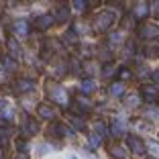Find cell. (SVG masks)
I'll return each mask as SVG.
<instances>
[{
  "mask_svg": "<svg viewBox=\"0 0 159 159\" xmlns=\"http://www.w3.org/2000/svg\"><path fill=\"white\" fill-rule=\"evenodd\" d=\"M114 20H116L114 12L104 10V12H100L98 16H96V20H94V31H108V29L114 25Z\"/></svg>",
  "mask_w": 159,
  "mask_h": 159,
  "instance_id": "6da1fadb",
  "label": "cell"
},
{
  "mask_svg": "<svg viewBox=\"0 0 159 159\" xmlns=\"http://www.w3.org/2000/svg\"><path fill=\"white\" fill-rule=\"evenodd\" d=\"M141 96H143V100H145L147 104H157L159 90L155 88L153 84H145V86H141Z\"/></svg>",
  "mask_w": 159,
  "mask_h": 159,
  "instance_id": "7a4b0ae2",
  "label": "cell"
},
{
  "mask_svg": "<svg viewBox=\"0 0 159 159\" xmlns=\"http://www.w3.org/2000/svg\"><path fill=\"white\" fill-rule=\"evenodd\" d=\"M126 145L131 147V151H133L135 155H139V157H143V155L147 153L145 143H143L139 137H135V135H129V137H126Z\"/></svg>",
  "mask_w": 159,
  "mask_h": 159,
  "instance_id": "3957f363",
  "label": "cell"
},
{
  "mask_svg": "<svg viewBox=\"0 0 159 159\" xmlns=\"http://www.w3.org/2000/svg\"><path fill=\"white\" fill-rule=\"evenodd\" d=\"M139 35L143 39H155V37H159V27L153 23H145L139 27Z\"/></svg>",
  "mask_w": 159,
  "mask_h": 159,
  "instance_id": "277c9868",
  "label": "cell"
},
{
  "mask_svg": "<svg viewBox=\"0 0 159 159\" xmlns=\"http://www.w3.org/2000/svg\"><path fill=\"white\" fill-rule=\"evenodd\" d=\"M12 31H14V35H16V37H29V33H31V25H29V20L20 19V20H16V23H14Z\"/></svg>",
  "mask_w": 159,
  "mask_h": 159,
  "instance_id": "5b68a950",
  "label": "cell"
},
{
  "mask_svg": "<svg viewBox=\"0 0 159 159\" xmlns=\"http://www.w3.org/2000/svg\"><path fill=\"white\" fill-rule=\"evenodd\" d=\"M53 23H55V16H53V14H41V16H37V19H35V27H37L39 31L49 29Z\"/></svg>",
  "mask_w": 159,
  "mask_h": 159,
  "instance_id": "8992f818",
  "label": "cell"
},
{
  "mask_svg": "<svg viewBox=\"0 0 159 159\" xmlns=\"http://www.w3.org/2000/svg\"><path fill=\"white\" fill-rule=\"evenodd\" d=\"M39 133V122L35 118H27L23 125V135L25 137H35Z\"/></svg>",
  "mask_w": 159,
  "mask_h": 159,
  "instance_id": "52a82bcc",
  "label": "cell"
},
{
  "mask_svg": "<svg viewBox=\"0 0 159 159\" xmlns=\"http://www.w3.org/2000/svg\"><path fill=\"white\" fill-rule=\"evenodd\" d=\"M37 112L41 114V118H45V120H51V118H55V108H53L51 104H47V102L39 104V106H37Z\"/></svg>",
  "mask_w": 159,
  "mask_h": 159,
  "instance_id": "ba28073f",
  "label": "cell"
},
{
  "mask_svg": "<svg viewBox=\"0 0 159 159\" xmlns=\"http://www.w3.org/2000/svg\"><path fill=\"white\" fill-rule=\"evenodd\" d=\"M149 14V4L147 2H139V4L135 6V10H133V16H135L137 20H143Z\"/></svg>",
  "mask_w": 159,
  "mask_h": 159,
  "instance_id": "9c48e42d",
  "label": "cell"
},
{
  "mask_svg": "<svg viewBox=\"0 0 159 159\" xmlns=\"http://www.w3.org/2000/svg\"><path fill=\"white\" fill-rule=\"evenodd\" d=\"M80 90H82V94H90L96 90V82H94L92 78H84L82 82H80Z\"/></svg>",
  "mask_w": 159,
  "mask_h": 159,
  "instance_id": "30bf717a",
  "label": "cell"
},
{
  "mask_svg": "<svg viewBox=\"0 0 159 159\" xmlns=\"http://www.w3.org/2000/svg\"><path fill=\"white\" fill-rule=\"evenodd\" d=\"M108 92H110V96H112V98H120L122 94H125V84H122V82H112Z\"/></svg>",
  "mask_w": 159,
  "mask_h": 159,
  "instance_id": "8fae6325",
  "label": "cell"
},
{
  "mask_svg": "<svg viewBox=\"0 0 159 159\" xmlns=\"http://www.w3.org/2000/svg\"><path fill=\"white\" fill-rule=\"evenodd\" d=\"M110 155H112L114 159H126V149L122 145H110Z\"/></svg>",
  "mask_w": 159,
  "mask_h": 159,
  "instance_id": "7c38bea8",
  "label": "cell"
},
{
  "mask_svg": "<svg viewBox=\"0 0 159 159\" xmlns=\"http://www.w3.org/2000/svg\"><path fill=\"white\" fill-rule=\"evenodd\" d=\"M51 96H53V100H55V102H59V104H67V102H70V100H67V96H66V92H63L61 88H53L51 90Z\"/></svg>",
  "mask_w": 159,
  "mask_h": 159,
  "instance_id": "4fadbf2b",
  "label": "cell"
},
{
  "mask_svg": "<svg viewBox=\"0 0 159 159\" xmlns=\"http://www.w3.org/2000/svg\"><path fill=\"white\" fill-rule=\"evenodd\" d=\"M35 88V84L33 82H31V80H19V82H16V90H19V92H31V90Z\"/></svg>",
  "mask_w": 159,
  "mask_h": 159,
  "instance_id": "5bb4252c",
  "label": "cell"
},
{
  "mask_svg": "<svg viewBox=\"0 0 159 159\" xmlns=\"http://www.w3.org/2000/svg\"><path fill=\"white\" fill-rule=\"evenodd\" d=\"M75 106H78L82 112H86V110H90V108H92V102L88 100V96H86V94H82V96L78 98V102H75Z\"/></svg>",
  "mask_w": 159,
  "mask_h": 159,
  "instance_id": "9a60e30c",
  "label": "cell"
},
{
  "mask_svg": "<svg viewBox=\"0 0 159 159\" xmlns=\"http://www.w3.org/2000/svg\"><path fill=\"white\" fill-rule=\"evenodd\" d=\"M6 45H8V51L12 53L14 57H16V55H20V45H19V41H16L14 37H8V41H6Z\"/></svg>",
  "mask_w": 159,
  "mask_h": 159,
  "instance_id": "2e32d148",
  "label": "cell"
},
{
  "mask_svg": "<svg viewBox=\"0 0 159 159\" xmlns=\"http://www.w3.org/2000/svg\"><path fill=\"white\" fill-rule=\"evenodd\" d=\"M53 16H55V23H63V20L70 19V8H67V6H61Z\"/></svg>",
  "mask_w": 159,
  "mask_h": 159,
  "instance_id": "e0dca14e",
  "label": "cell"
},
{
  "mask_svg": "<svg viewBox=\"0 0 159 159\" xmlns=\"http://www.w3.org/2000/svg\"><path fill=\"white\" fill-rule=\"evenodd\" d=\"M10 135H12V131H10L8 126H2V129H0V145H2V147H6V145H8Z\"/></svg>",
  "mask_w": 159,
  "mask_h": 159,
  "instance_id": "ac0fdd59",
  "label": "cell"
},
{
  "mask_svg": "<svg viewBox=\"0 0 159 159\" xmlns=\"http://www.w3.org/2000/svg\"><path fill=\"white\" fill-rule=\"evenodd\" d=\"M55 129H57V133H59L61 137H74V131H71L67 125H63V122H57Z\"/></svg>",
  "mask_w": 159,
  "mask_h": 159,
  "instance_id": "d6986e66",
  "label": "cell"
},
{
  "mask_svg": "<svg viewBox=\"0 0 159 159\" xmlns=\"http://www.w3.org/2000/svg\"><path fill=\"white\" fill-rule=\"evenodd\" d=\"M2 63H4V70L6 71H14V70H16V59L10 57V55H6L4 59H2Z\"/></svg>",
  "mask_w": 159,
  "mask_h": 159,
  "instance_id": "ffe728a7",
  "label": "cell"
},
{
  "mask_svg": "<svg viewBox=\"0 0 159 159\" xmlns=\"http://www.w3.org/2000/svg\"><path fill=\"white\" fill-rule=\"evenodd\" d=\"M125 126H122V122H114L112 126H110V133H112V137H122L125 135Z\"/></svg>",
  "mask_w": 159,
  "mask_h": 159,
  "instance_id": "44dd1931",
  "label": "cell"
},
{
  "mask_svg": "<svg viewBox=\"0 0 159 159\" xmlns=\"http://www.w3.org/2000/svg\"><path fill=\"white\" fill-rule=\"evenodd\" d=\"M94 133L100 135V137H104V135H106V125H104L102 120H96V125H94Z\"/></svg>",
  "mask_w": 159,
  "mask_h": 159,
  "instance_id": "7402d4cb",
  "label": "cell"
},
{
  "mask_svg": "<svg viewBox=\"0 0 159 159\" xmlns=\"http://www.w3.org/2000/svg\"><path fill=\"white\" fill-rule=\"evenodd\" d=\"M63 39H66L67 43H71V45H75V43L80 41V39H78V35H75V31H67V33L63 35Z\"/></svg>",
  "mask_w": 159,
  "mask_h": 159,
  "instance_id": "603a6c76",
  "label": "cell"
},
{
  "mask_svg": "<svg viewBox=\"0 0 159 159\" xmlns=\"http://www.w3.org/2000/svg\"><path fill=\"white\" fill-rule=\"evenodd\" d=\"M71 6H74V10H78V12H84V10L88 8V2H86V0H75Z\"/></svg>",
  "mask_w": 159,
  "mask_h": 159,
  "instance_id": "cb8c5ba5",
  "label": "cell"
},
{
  "mask_svg": "<svg viewBox=\"0 0 159 159\" xmlns=\"http://www.w3.org/2000/svg\"><path fill=\"white\" fill-rule=\"evenodd\" d=\"M118 78H120V80H131L133 71L129 70V67H120V70H118Z\"/></svg>",
  "mask_w": 159,
  "mask_h": 159,
  "instance_id": "d4e9b609",
  "label": "cell"
},
{
  "mask_svg": "<svg viewBox=\"0 0 159 159\" xmlns=\"http://www.w3.org/2000/svg\"><path fill=\"white\" fill-rule=\"evenodd\" d=\"M100 143H102V137L96 135V133H90V145L92 147H100Z\"/></svg>",
  "mask_w": 159,
  "mask_h": 159,
  "instance_id": "484cf974",
  "label": "cell"
},
{
  "mask_svg": "<svg viewBox=\"0 0 159 159\" xmlns=\"http://www.w3.org/2000/svg\"><path fill=\"white\" fill-rule=\"evenodd\" d=\"M2 108H4V110H2V116H4L6 120H12V118H14V112H12V108H8L6 104H4Z\"/></svg>",
  "mask_w": 159,
  "mask_h": 159,
  "instance_id": "4316f807",
  "label": "cell"
},
{
  "mask_svg": "<svg viewBox=\"0 0 159 159\" xmlns=\"http://www.w3.org/2000/svg\"><path fill=\"white\" fill-rule=\"evenodd\" d=\"M16 149H19L20 153H27V141H25V139H19V141H16Z\"/></svg>",
  "mask_w": 159,
  "mask_h": 159,
  "instance_id": "83f0119b",
  "label": "cell"
},
{
  "mask_svg": "<svg viewBox=\"0 0 159 159\" xmlns=\"http://www.w3.org/2000/svg\"><path fill=\"white\" fill-rule=\"evenodd\" d=\"M74 129H75V131H86L84 120H80V118H74Z\"/></svg>",
  "mask_w": 159,
  "mask_h": 159,
  "instance_id": "f1b7e54d",
  "label": "cell"
},
{
  "mask_svg": "<svg viewBox=\"0 0 159 159\" xmlns=\"http://www.w3.org/2000/svg\"><path fill=\"white\" fill-rule=\"evenodd\" d=\"M110 41L112 43H120L122 41V33L120 31H114V35H110Z\"/></svg>",
  "mask_w": 159,
  "mask_h": 159,
  "instance_id": "f546056e",
  "label": "cell"
},
{
  "mask_svg": "<svg viewBox=\"0 0 159 159\" xmlns=\"http://www.w3.org/2000/svg\"><path fill=\"white\" fill-rule=\"evenodd\" d=\"M110 74H112V67H110V66H106V67H104V75H106V78H108V75H110Z\"/></svg>",
  "mask_w": 159,
  "mask_h": 159,
  "instance_id": "4dcf8cb0",
  "label": "cell"
},
{
  "mask_svg": "<svg viewBox=\"0 0 159 159\" xmlns=\"http://www.w3.org/2000/svg\"><path fill=\"white\" fill-rule=\"evenodd\" d=\"M14 159H31V157H29L27 153H19V155H16V157H14Z\"/></svg>",
  "mask_w": 159,
  "mask_h": 159,
  "instance_id": "1f68e13d",
  "label": "cell"
},
{
  "mask_svg": "<svg viewBox=\"0 0 159 159\" xmlns=\"http://www.w3.org/2000/svg\"><path fill=\"white\" fill-rule=\"evenodd\" d=\"M153 80L159 84V70H157V71H153Z\"/></svg>",
  "mask_w": 159,
  "mask_h": 159,
  "instance_id": "d6a6232c",
  "label": "cell"
},
{
  "mask_svg": "<svg viewBox=\"0 0 159 159\" xmlns=\"http://www.w3.org/2000/svg\"><path fill=\"white\" fill-rule=\"evenodd\" d=\"M155 12H159V2H157V4H155Z\"/></svg>",
  "mask_w": 159,
  "mask_h": 159,
  "instance_id": "836d02e7",
  "label": "cell"
},
{
  "mask_svg": "<svg viewBox=\"0 0 159 159\" xmlns=\"http://www.w3.org/2000/svg\"><path fill=\"white\" fill-rule=\"evenodd\" d=\"M70 159H78V157H75V155H71V157H70Z\"/></svg>",
  "mask_w": 159,
  "mask_h": 159,
  "instance_id": "e575fe53",
  "label": "cell"
}]
</instances>
